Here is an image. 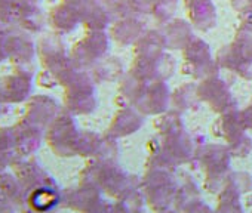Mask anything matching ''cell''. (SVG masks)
Segmentation results:
<instances>
[{
	"label": "cell",
	"instance_id": "6da1fadb",
	"mask_svg": "<svg viewBox=\"0 0 252 213\" xmlns=\"http://www.w3.org/2000/svg\"><path fill=\"white\" fill-rule=\"evenodd\" d=\"M110 46V39L105 31H89L71 49L70 58L76 67L95 64L105 58Z\"/></svg>",
	"mask_w": 252,
	"mask_h": 213
},
{
	"label": "cell",
	"instance_id": "7a4b0ae2",
	"mask_svg": "<svg viewBox=\"0 0 252 213\" xmlns=\"http://www.w3.org/2000/svg\"><path fill=\"white\" fill-rule=\"evenodd\" d=\"M8 39V59L17 64H27L34 59L37 48L32 36L24 30H14L6 33Z\"/></svg>",
	"mask_w": 252,
	"mask_h": 213
},
{
	"label": "cell",
	"instance_id": "3957f363",
	"mask_svg": "<svg viewBox=\"0 0 252 213\" xmlns=\"http://www.w3.org/2000/svg\"><path fill=\"white\" fill-rule=\"evenodd\" d=\"M146 34V28L141 21L134 17L119 18L111 27V37L120 46H135V43Z\"/></svg>",
	"mask_w": 252,
	"mask_h": 213
},
{
	"label": "cell",
	"instance_id": "277c9868",
	"mask_svg": "<svg viewBox=\"0 0 252 213\" xmlns=\"http://www.w3.org/2000/svg\"><path fill=\"white\" fill-rule=\"evenodd\" d=\"M187 11L193 26L202 31L211 30L217 23L215 6L211 0H187Z\"/></svg>",
	"mask_w": 252,
	"mask_h": 213
},
{
	"label": "cell",
	"instance_id": "5b68a950",
	"mask_svg": "<svg viewBox=\"0 0 252 213\" xmlns=\"http://www.w3.org/2000/svg\"><path fill=\"white\" fill-rule=\"evenodd\" d=\"M162 37L165 48L168 49H184L194 39L191 27L183 20L168 21L162 31Z\"/></svg>",
	"mask_w": 252,
	"mask_h": 213
},
{
	"label": "cell",
	"instance_id": "8992f818",
	"mask_svg": "<svg viewBox=\"0 0 252 213\" xmlns=\"http://www.w3.org/2000/svg\"><path fill=\"white\" fill-rule=\"evenodd\" d=\"M80 23V17L76 14V11L64 2L54 6L49 14V24L57 31V34L71 33Z\"/></svg>",
	"mask_w": 252,
	"mask_h": 213
},
{
	"label": "cell",
	"instance_id": "52a82bcc",
	"mask_svg": "<svg viewBox=\"0 0 252 213\" xmlns=\"http://www.w3.org/2000/svg\"><path fill=\"white\" fill-rule=\"evenodd\" d=\"M184 59L186 62L197 70H202L203 67L214 65L211 49L208 43H205L202 39L194 37L186 48H184Z\"/></svg>",
	"mask_w": 252,
	"mask_h": 213
},
{
	"label": "cell",
	"instance_id": "ba28073f",
	"mask_svg": "<svg viewBox=\"0 0 252 213\" xmlns=\"http://www.w3.org/2000/svg\"><path fill=\"white\" fill-rule=\"evenodd\" d=\"M178 8V0H152V14L159 23H168Z\"/></svg>",
	"mask_w": 252,
	"mask_h": 213
},
{
	"label": "cell",
	"instance_id": "9c48e42d",
	"mask_svg": "<svg viewBox=\"0 0 252 213\" xmlns=\"http://www.w3.org/2000/svg\"><path fill=\"white\" fill-rule=\"evenodd\" d=\"M101 2L107 8L110 15H117L119 18H125V17H131L132 14L129 0H101Z\"/></svg>",
	"mask_w": 252,
	"mask_h": 213
},
{
	"label": "cell",
	"instance_id": "30bf717a",
	"mask_svg": "<svg viewBox=\"0 0 252 213\" xmlns=\"http://www.w3.org/2000/svg\"><path fill=\"white\" fill-rule=\"evenodd\" d=\"M231 5L243 21H252V0H231Z\"/></svg>",
	"mask_w": 252,
	"mask_h": 213
},
{
	"label": "cell",
	"instance_id": "8fae6325",
	"mask_svg": "<svg viewBox=\"0 0 252 213\" xmlns=\"http://www.w3.org/2000/svg\"><path fill=\"white\" fill-rule=\"evenodd\" d=\"M14 0H0V23H8L12 17Z\"/></svg>",
	"mask_w": 252,
	"mask_h": 213
},
{
	"label": "cell",
	"instance_id": "7c38bea8",
	"mask_svg": "<svg viewBox=\"0 0 252 213\" xmlns=\"http://www.w3.org/2000/svg\"><path fill=\"white\" fill-rule=\"evenodd\" d=\"M132 12L137 14H147L152 11V0H129Z\"/></svg>",
	"mask_w": 252,
	"mask_h": 213
},
{
	"label": "cell",
	"instance_id": "4fadbf2b",
	"mask_svg": "<svg viewBox=\"0 0 252 213\" xmlns=\"http://www.w3.org/2000/svg\"><path fill=\"white\" fill-rule=\"evenodd\" d=\"M8 59V39L6 33H0V62Z\"/></svg>",
	"mask_w": 252,
	"mask_h": 213
}]
</instances>
